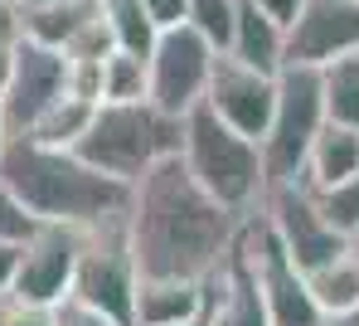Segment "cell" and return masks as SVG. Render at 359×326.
Masks as SVG:
<instances>
[{
	"instance_id": "cell-8",
	"label": "cell",
	"mask_w": 359,
	"mask_h": 326,
	"mask_svg": "<svg viewBox=\"0 0 359 326\" xmlns=\"http://www.w3.org/2000/svg\"><path fill=\"white\" fill-rule=\"evenodd\" d=\"M262 219L272 224V234L282 239V249L297 259L301 273H311L316 263H325L330 254H340L350 239L325 219V209H320V200L316 190L306 185V181H282V185H267V195H262Z\"/></svg>"
},
{
	"instance_id": "cell-27",
	"label": "cell",
	"mask_w": 359,
	"mask_h": 326,
	"mask_svg": "<svg viewBox=\"0 0 359 326\" xmlns=\"http://www.w3.org/2000/svg\"><path fill=\"white\" fill-rule=\"evenodd\" d=\"M49 317H54V326H121V322H112L107 312H97V307L78 302V297H63Z\"/></svg>"
},
{
	"instance_id": "cell-20",
	"label": "cell",
	"mask_w": 359,
	"mask_h": 326,
	"mask_svg": "<svg viewBox=\"0 0 359 326\" xmlns=\"http://www.w3.org/2000/svg\"><path fill=\"white\" fill-rule=\"evenodd\" d=\"M97 10H102V20H107V30H112L117 49L151 54V44H156L161 30H156V20H151L146 0H97Z\"/></svg>"
},
{
	"instance_id": "cell-4",
	"label": "cell",
	"mask_w": 359,
	"mask_h": 326,
	"mask_svg": "<svg viewBox=\"0 0 359 326\" xmlns=\"http://www.w3.org/2000/svg\"><path fill=\"white\" fill-rule=\"evenodd\" d=\"M180 122L184 117L161 112L151 98L146 103H102L73 151L88 166H97L102 176L131 185L165 156H180Z\"/></svg>"
},
{
	"instance_id": "cell-34",
	"label": "cell",
	"mask_w": 359,
	"mask_h": 326,
	"mask_svg": "<svg viewBox=\"0 0 359 326\" xmlns=\"http://www.w3.org/2000/svg\"><path fill=\"white\" fill-rule=\"evenodd\" d=\"M5 141H10V131H5V122H0V156H5Z\"/></svg>"
},
{
	"instance_id": "cell-25",
	"label": "cell",
	"mask_w": 359,
	"mask_h": 326,
	"mask_svg": "<svg viewBox=\"0 0 359 326\" xmlns=\"http://www.w3.org/2000/svg\"><path fill=\"white\" fill-rule=\"evenodd\" d=\"M39 229V219L20 204V195L0 181V244H25L29 234Z\"/></svg>"
},
{
	"instance_id": "cell-9",
	"label": "cell",
	"mask_w": 359,
	"mask_h": 326,
	"mask_svg": "<svg viewBox=\"0 0 359 326\" xmlns=\"http://www.w3.org/2000/svg\"><path fill=\"white\" fill-rule=\"evenodd\" d=\"M78 254H83V229H73V224H39L20 244L10 297L34 302V307H59L63 297H73Z\"/></svg>"
},
{
	"instance_id": "cell-10",
	"label": "cell",
	"mask_w": 359,
	"mask_h": 326,
	"mask_svg": "<svg viewBox=\"0 0 359 326\" xmlns=\"http://www.w3.org/2000/svg\"><path fill=\"white\" fill-rule=\"evenodd\" d=\"M68 93V59L49 44H34L20 34V49H15V73H10V88L0 98V122L10 136H25L54 103Z\"/></svg>"
},
{
	"instance_id": "cell-2",
	"label": "cell",
	"mask_w": 359,
	"mask_h": 326,
	"mask_svg": "<svg viewBox=\"0 0 359 326\" xmlns=\"http://www.w3.org/2000/svg\"><path fill=\"white\" fill-rule=\"evenodd\" d=\"M0 181L20 195V204L39 224H73L93 229L126 214L131 185L102 176L68 146H39L29 136H10L0 156Z\"/></svg>"
},
{
	"instance_id": "cell-32",
	"label": "cell",
	"mask_w": 359,
	"mask_h": 326,
	"mask_svg": "<svg viewBox=\"0 0 359 326\" xmlns=\"http://www.w3.org/2000/svg\"><path fill=\"white\" fill-rule=\"evenodd\" d=\"M15 263H20V244H0V297H10V282H15Z\"/></svg>"
},
{
	"instance_id": "cell-5",
	"label": "cell",
	"mask_w": 359,
	"mask_h": 326,
	"mask_svg": "<svg viewBox=\"0 0 359 326\" xmlns=\"http://www.w3.org/2000/svg\"><path fill=\"white\" fill-rule=\"evenodd\" d=\"M325 127V83L316 64H282L277 73V112L272 127L262 136V166H267V185L297 181L306 171V151L316 141V131Z\"/></svg>"
},
{
	"instance_id": "cell-11",
	"label": "cell",
	"mask_w": 359,
	"mask_h": 326,
	"mask_svg": "<svg viewBox=\"0 0 359 326\" xmlns=\"http://www.w3.org/2000/svg\"><path fill=\"white\" fill-rule=\"evenodd\" d=\"M204 103L233 131L252 136L262 146V136L272 127V112H277V73L243 64L233 54H219L214 73H209V88H204Z\"/></svg>"
},
{
	"instance_id": "cell-16",
	"label": "cell",
	"mask_w": 359,
	"mask_h": 326,
	"mask_svg": "<svg viewBox=\"0 0 359 326\" xmlns=\"http://www.w3.org/2000/svg\"><path fill=\"white\" fill-rule=\"evenodd\" d=\"M224 54H233V59H243V64H252V68H267V73H282V64H287V30L267 10H257L252 0H238L233 44Z\"/></svg>"
},
{
	"instance_id": "cell-36",
	"label": "cell",
	"mask_w": 359,
	"mask_h": 326,
	"mask_svg": "<svg viewBox=\"0 0 359 326\" xmlns=\"http://www.w3.org/2000/svg\"><path fill=\"white\" fill-rule=\"evenodd\" d=\"M5 15H15V10H10V5H5V0H0V20H5Z\"/></svg>"
},
{
	"instance_id": "cell-26",
	"label": "cell",
	"mask_w": 359,
	"mask_h": 326,
	"mask_svg": "<svg viewBox=\"0 0 359 326\" xmlns=\"http://www.w3.org/2000/svg\"><path fill=\"white\" fill-rule=\"evenodd\" d=\"M68 98L102 107V59H68Z\"/></svg>"
},
{
	"instance_id": "cell-37",
	"label": "cell",
	"mask_w": 359,
	"mask_h": 326,
	"mask_svg": "<svg viewBox=\"0 0 359 326\" xmlns=\"http://www.w3.org/2000/svg\"><path fill=\"white\" fill-rule=\"evenodd\" d=\"M340 326H359V317H355V322H340Z\"/></svg>"
},
{
	"instance_id": "cell-18",
	"label": "cell",
	"mask_w": 359,
	"mask_h": 326,
	"mask_svg": "<svg viewBox=\"0 0 359 326\" xmlns=\"http://www.w3.org/2000/svg\"><path fill=\"white\" fill-rule=\"evenodd\" d=\"M97 15V0H44V5H29V10H20L15 20H20V34L25 39H34V44H49V49H68L78 34H83V25Z\"/></svg>"
},
{
	"instance_id": "cell-35",
	"label": "cell",
	"mask_w": 359,
	"mask_h": 326,
	"mask_svg": "<svg viewBox=\"0 0 359 326\" xmlns=\"http://www.w3.org/2000/svg\"><path fill=\"white\" fill-rule=\"evenodd\" d=\"M180 326H209V322H204V317H194V322H180Z\"/></svg>"
},
{
	"instance_id": "cell-1",
	"label": "cell",
	"mask_w": 359,
	"mask_h": 326,
	"mask_svg": "<svg viewBox=\"0 0 359 326\" xmlns=\"http://www.w3.org/2000/svg\"><path fill=\"white\" fill-rule=\"evenodd\" d=\"M243 219L209 195L180 156H165L141 181H131L126 200V239L131 259L151 278H209L229 259Z\"/></svg>"
},
{
	"instance_id": "cell-24",
	"label": "cell",
	"mask_w": 359,
	"mask_h": 326,
	"mask_svg": "<svg viewBox=\"0 0 359 326\" xmlns=\"http://www.w3.org/2000/svg\"><path fill=\"white\" fill-rule=\"evenodd\" d=\"M316 190V185H311ZM320 200V209H325V219L345 234V239H359V176L350 181H340V185H325V190H316Z\"/></svg>"
},
{
	"instance_id": "cell-31",
	"label": "cell",
	"mask_w": 359,
	"mask_h": 326,
	"mask_svg": "<svg viewBox=\"0 0 359 326\" xmlns=\"http://www.w3.org/2000/svg\"><path fill=\"white\" fill-rule=\"evenodd\" d=\"M252 5H257V10H267V15H272V20L287 30V25L301 15V5H306V0H252Z\"/></svg>"
},
{
	"instance_id": "cell-28",
	"label": "cell",
	"mask_w": 359,
	"mask_h": 326,
	"mask_svg": "<svg viewBox=\"0 0 359 326\" xmlns=\"http://www.w3.org/2000/svg\"><path fill=\"white\" fill-rule=\"evenodd\" d=\"M54 307H34L20 297H0V326H54Z\"/></svg>"
},
{
	"instance_id": "cell-17",
	"label": "cell",
	"mask_w": 359,
	"mask_h": 326,
	"mask_svg": "<svg viewBox=\"0 0 359 326\" xmlns=\"http://www.w3.org/2000/svg\"><path fill=\"white\" fill-rule=\"evenodd\" d=\"M350 176H359V127H345V122H330L325 117V127L316 131V141L306 151L301 181L316 185V190H325V185L350 181Z\"/></svg>"
},
{
	"instance_id": "cell-6",
	"label": "cell",
	"mask_w": 359,
	"mask_h": 326,
	"mask_svg": "<svg viewBox=\"0 0 359 326\" xmlns=\"http://www.w3.org/2000/svg\"><path fill=\"white\" fill-rule=\"evenodd\" d=\"M136 282L141 268L131 259V239H126V214L83 229V254H78V273H73V297L107 312L112 322L131 326L136 312Z\"/></svg>"
},
{
	"instance_id": "cell-22",
	"label": "cell",
	"mask_w": 359,
	"mask_h": 326,
	"mask_svg": "<svg viewBox=\"0 0 359 326\" xmlns=\"http://www.w3.org/2000/svg\"><path fill=\"white\" fill-rule=\"evenodd\" d=\"M93 112H97L93 103H78V98H68V93H63L59 103H54L34 127L25 131V136H29V141H39V146H68V151H73V146H78V136L88 131V122H93Z\"/></svg>"
},
{
	"instance_id": "cell-3",
	"label": "cell",
	"mask_w": 359,
	"mask_h": 326,
	"mask_svg": "<svg viewBox=\"0 0 359 326\" xmlns=\"http://www.w3.org/2000/svg\"><path fill=\"white\" fill-rule=\"evenodd\" d=\"M180 161L189 176L233 214H252L267 195V166L262 146L252 136L233 131L209 103L189 107L180 122Z\"/></svg>"
},
{
	"instance_id": "cell-12",
	"label": "cell",
	"mask_w": 359,
	"mask_h": 326,
	"mask_svg": "<svg viewBox=\"0 0 359 326\" xmlns=\"http://www.w3.org/2000/svg\"><path fill=\"white\" fill-rule=\"evenodd\" d=\"M359 49V0H306L287 25V64H330Z\"/></svg>"
},
{
	"instance_id": "cell-15",
	"label": "cell",
	"mask_w": 359,
	"mask_h": 326,
	"mask_svg": "<svg viewBox=\"0 0 359 326\" xmlns=\"http://www.w3.org/2000/svg\"><path fill=\"white\" fill-rule=\"evenodd\" d=\"M311 282V297L320 307V317L330 326L355 322L359 317V239H350L340 254H330L325 263H316L306 273Z\"/></svg>"
},
{
	"instance_id": "cell-30",
	"label": "cell",
	"mask_w": 359,
	"mask_h": 326,
	"mask_svg": "<svg viewBox=\"0 0 359 326\" xmlns=\"http://www.w3.org/2000/svg\"><path fill=\"white\" fill-rule=\"evenodd\" d=\"M146 10H151L156 30H170V25H184V15H189V0H146Z\"/></svg>"
},
{
	"instance_id": "cell-33",
	"label": "cell",
	"mask_w": 359,
	"mask_h": 326,
	"mask_svg": "<svg viewBox=\"0 0 359 326\" xmlns=\"http://www.w3.org/2000/svg\"><path fill=\"white\" fill-rule=\"evenodd\" d=\"M5 5H10V10L20 15V10H29V5H44V0H5Z\"/></svg>"
},
{
	"instance_id": "cell-21",
	"label": "cell",
	"mask_w": 359,
	"mask_h": 326,
	"mask_svg": "<svg viewBox=\"0 0 359 326\" xmlns=\"http://www.w3.org/2000/svg\"><path fill=\"white\" fill-rule=\"evenodd\" d=\"M151 98V68L146 54L112 49L102 59V103H146Z\"/></svg>"
},
{
	"instance_id": "cell-14",
	"label": "cell",
	"mask_w": 359,
	"mask_h": 326,
	"mask_svg": "<svg viewBox=\"0 0 359 326\" xmlns=\"http://www.w3.org/2000/svg\"><path fill=\"white\" fill-rule=\"evenodd\" d=\"M204 307H209V278H151V273H141L131 326H180L204 317Z\"/></svg>"
},
{
	"instance_id": "cell-19",
	"label": "cell",
	"mask_w": 359,
	"mask_h": 326,
	"mask_svg": "<svg viewBox=\"0 0 359 326\" xmlns=\"http://www.w3.org/2000/svg\"><path fill=\"white\" fill-rule=\"evenodd\" d=\"M320 83H325V117L359 127V49L320 64Z\"/></svg>"
},
{
	"instance_id": "cell-13",
	"label": "cell",
	"mask_w": 359,
	"mask_h": 326,
	"mask_svg": "<svg viewBox=\"0 0 359 326\" xmlns=\"http://www.w3.org/2000/svg\"><path fill=\"white\" fill-rule=\"evenodd\" d=\"M204 322L209 326H272L267 302H262V287H257V273H252V263H248L238 239H233L229 259L209 273V307H204Z\"/></svg>"
},
{
	"instance_id": "cell-29",
	"label": "cell",
	"mask_w": 359,
	"mask_h": 326,
	"mask_svg": "<svg viewBox=\"0 0 359 326\" xmlns=\"http://www.w3.org/2000/svg\"><path fill=\"white\" fill-rule=\"evenodd\" d=\"M15 49H20V20L5 15L0 20V98L10 88V73H15Z\"/></svg>"
},
{
	"instance_id": "cell-23",
	"label": "cell",
	"mask_w": 359,
	"mask_h": 326,
	"mask_svg": "<svg viewBox=\"0 0 359 326\" xmlns=\"http://www.w3.org/2000/svg\"><path fill=\"white\" fill-rule=\"evenodd\" d=\"M233 15H238V0H189V15L184 25L194 34H204L219 54L233 44Z\"/></svg>"
},
{
	"instance_id": "cell-7",
	"label": "cell",
	"mask_w": 359,
	"mask_h": 326,
	"mask_svg": "<svg viewBox=\"0 0 359 326\" xmlns=\"http://www.w3.org/2000/svg\"><path fill=\"white\" fill-rule=\"evenodd\" d=\"M219 49L194 34L189 25H170L156 34L146 68H151V103L170 117H184L189 107L204 103V88H209V73H214Z\"/></svg>"
}]
</instances>
